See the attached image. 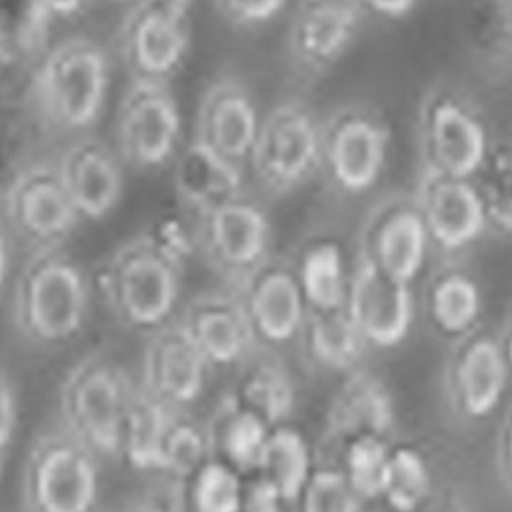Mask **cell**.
<instances>
[{
	"label": "cell",
	"instance_id": "cell-18",
	"mask_svg": "<svg viewBox=\"0 0 512 512\" xmlns=\"http://www.w3.org/2000/svg\"><path fill=\"white\" fill-rule=\"evenodd\" d=\"M146 337L141 387L171 408L194 403L213 370L209 361L177 319Z\"/></svg>",
	"mask_w": 512,
	"mask_h": 512
},
{
	"label": "cell",
	"instance_id": "cell-32",
	"mask_svg": "<svg viewBox=\"0 0 512 512\" xmlns=\"http://www.w3.org/2000/svg\"><path fill=\"white\" fill-rule=\"evenodd\" d=\"M427 492V475L420 459L402 451L388 463L384 495L399 511H411L423 501Z\"/></svg>",
	"mask_w": 512,
	"mask_h": 512
},
{
	"label": "cell",
	"instance_id": "cell-29",
	"mask_svg": "<svg viewBox=\"0 0 512 512\" xmlns=\"http://www.w3.org/2000/svg\"><path fill=\"white\" fill-rule=\"evenodd\" d=\"M460 381L466 406L472 414L492 411L505 385V366L499 349L490 342L477 343L466 354Z\"/></svg>",
	"mask_w": 512,
	"mask_h": 512
},
{
	"label": "cell",
	"instance_id": "cell-6",
	"mask_svg": "<svg viewBox=\"0 0 512 512\" xmlns=\"http://www.w3.org/2000/svg\"><path fill=\"white\" fill-rule=\"evenodd\" d=\"M99 457L57 424L33 441L23 472L26 512H95Z\"/></svg>",
	"mask_w": 512,
	"mask_h": 512
},
{
	"label": "cell",
	"instance_id": "cell-36",
	"mask_svg": "<svg viewBox=\"0 0 512 512\" xmlns=\"http://www.w3.org/2000/svg\"><path fill=\"white\" fill-rule=\"evenodd\" d=\"M304 512H358V495L345 475L319 472L304 489Z\"/></svg>",
	"mask_w": 512,
	"mask_h": 512
},
{
	"label": "cell",
	"instance_id": "cell-34",
	"mask_svg": "<svg viewBox=\"0 0 512 512\" xmlns=\"http://www.w3.org/2000/svg\"><path fill=\"white\" fill-rule=\"evenodd\" d=\"M143 231L159 251L183 268L198 251L195 221L189 213H162Z\"/></svg>",
	"mask_w": 512,
	"mask_h": 512
},
{
	"label": "cell",
	"instance_id": "cell-22",
	"mask_svg": "<svg viewBox=\"0 0 512 512\" xmlns=\"http://www.w3.org/2000/svg\"><path fill=\"white\" fill-rule=\"evenodd\" d=\"M297 343L310 366L342 376L363 367L369 351L346 307L307 310Z\"/></svg>",
	"mask_w": 512,
	"mask_h": 512
},
{
	"label": "cell",
	"instance_id": "cell-23",
	"mask_svg": "<svg viewBox=\"0 0 512 512\" xmlns=\"http://www.w3.org/2000/svg\"><path fill=\"white\" fill-rule=\"evenodd\" d=\"M239 369L231 397L268 427L282 423L295 402L294 378L285 361L276 351L258 346Z\"/></svg>",
	"mask_w": 512,
	"mask_h": 512
},
{
	"label": "cell",
	"instance_id": "cell-16",
	"mask_svg": "<svg viewBox=\"0 0 512 512\" xmlns=\"http://www.w3.org/2000/svg\"><path fill=\"white\" fill-rule=\"evenodd\" d=\"M56 165L83 222L102 221L119 206L125 164L107 141L90 134L75 137Z\"/></svg>",
	"mask_w": 512,
	"mask_h": 512
},
{
	"label": "cell",
	"instance_id": "cell-14",
	"mask_svg": "<svg viewBox=\"0 0 512 512\" xmlns=\"http://www.w3.org/2000/svg\"><path fill=\"white\" fill-rule=\"evenodd\" d=\"M345 307L369 349H390L402 343L414 318L409 283L360 259L352 268Z\"/></svg>",
	"mask_w": 512,
	"mask_h": 512
},
{
	"label": "cell",
	"instance_id": "cell-5",
	"mask_svg": "<svg viewBox=\"0 0 512 512\" xmlns=\"http://www.w3.org/2000/svg\"><path fill=\"white\" fill-rule=\"evenodd\" d=\"M321 123L298 99L280 102L262 117L248 168L265 194L288 197L319 176Z\"/></svg>",
	"mask_w": 512,
	"mask_h": 512
},
{
	"label": "cell",
	"instance_id": "cell-15",
	"mask_svg": "<svg viewBox=\"0 0 512 512\" xmlns=\"http://www.w3.org/2000/svg\"><path fill=\"white\" fill-rule=\"evenodd\" d=\"M262 117L254 93L233 75L204 90L195 120V140L234 164L248 168Z\"/></svg>",
	"mask_w": 512,
	"mask_h": 512
},
{
	"label": "cell",
	"instance_id": "cell-46",
	"mask_svg": "<svg viewBox=\"0 0 512 512\" xmlns=\"http://www.w3.org/2000/svg\"><path fill=\"white\" fill-rule=\"evenodd\" d=\"M131 2H134V0H131Z\"/></svg>",
	"mask_w": 512,
	"mask_h": 512
},
{
	"label": "cell",
	"instance_id": "cell-31",
	"mask_svg": "<svg viewBox=\"0 0 512 512\" xmlns=\"http://www.w3.org/2000/svg\"><path fill=\"white\" fill-rule=\"evenodd\" d=\"M390 457L375 436L351 441L348 453V480L358 496L375 498L384 492Z\"/></svg>",
	"mask_w": 512,
	"mask_h": 512
},
{
	"label": "cell",
	"instance_id": "cell-30",
	"mask_svg": "<svg viewBox=\"0 0 512 512\" xmlns=\"http://www.w3.org/2000/svg\"><path fill=\"white\" fill-rule=\"evenodd\" d=\"M219 421L222 445L233 465L243 469L258 466L271 427L231 396L222 405Z\"/></svg>",
	"mask_w": 512,
	"mask_h": 512
},
{
	"label": "cell",
	"instance_id": "cell-4",
	"mask_svg": "<svg viewBox=\"0 0 512 512\" xmlns=\"http://www.w3.org/2000/svg\"><path fill=\"white\" fill-rule=\"evenodd\" d=\"M137 387L105 354L81 358L60 388V426L98 457L119 456Z\"/></svg>",
	"mask_w": 512,
	"mask_h": 512
},
{
	"label": "cell",
	"instance_id": "cell-21",
	"mask_svg": "<svg viewBox=\"0 0 512 512\" xmlns=\"http://www.w3.org/2000/svg\"><path fill=\"white\" fill-rule=\"evenodd\" d=\"M288 258L307 310L322 312L345 307L354 265L339 240L312 237Z\"/></svg>",
	"mask_w": 512,
	"mask_h": 512
},
{
	"label": "cell",
	"instance_id": "cell-33",
	"mask_svg": "<svg viewBox=\"0 0 512 512\" xmlns=\"http://www.w3.org/2000/svg\"><path fill=\"white\" fill-rule=\"evenodd\" d=\"M194 507L195 512H240L242 489L233 469L206 466L195 483Z\"/></svg>",
	"mask_w": 512,
	"mask_h": 512
},
{
	"label": "cell",
	"instance_id": "cell-3",
	"mask_svg": "<svg viewBox=\"0 0 512 512\" xmlns=\"http://www.w3.org/2000/svg\"><path fill=\"white\" fill-rule=\"evenodd\" d=\"M90 295L89 276L65 248L32 251L15 283V325L36 345L69 342L86 325Z\"/></svg>",
	"mask_w": 512,
	"mask_h": 512
},
{
	"label": "cell",
	"instance_id": "cell-44",
	"mask_svg": "<svg viewBox=\"0 0 512 512\" xmlns=\"http://www.w3.org/2000/svg\"><path fill=\"white\" fill-rule=\"evenodd\" d=\"M14 51V42H12L11 35L6 29L5 23H3L2 14H0V69L5 68L11 62Z\"/></svg>",
	"mask_w": 512,
	"mask_h": 512
},
{
	"label": "cell",
	"instance_id": "cell-13",
	"mask_svg": "<svg viewBox=\"0 0 512 512\" xmlns=\"http://www.w3.org/2000/svg\"><path fill=\"white\" fill-rule=\"evenodd\" d=\"M230 291L239 300L259 348L277 351L297 342L307 306L288 256L271 255Z\"/></svg>",
	"mask_w": 512,
	"mask_h": 512
},
{
	"label": "cell",
	"instance_id": "cell-25",
	"mask_svg": "<svg viewBox=\"0 0 512 512\" xmlns=\"http://www.w3.org/2000/svg\"><path fill=\"white\" fill-rule=\"evenodd\" d=\"M429 132L436 158L453 176H468L483 161L486 152L483 129L457 105L439 104L430 113Z\"/></svg>",
	"mask_w": 512,
	"mask_h": 512
},
{
	"label": "cell",
	"instance_id": "cell-28",
	"mask_svg": "<svg viewBox=\"0 0 512 512\" xmlns=\"http://www.w3.org/2000/svg\"><path fill=\"white\" fill-rule=\"evenodd\" d=\"M256 468L283 501L298 498L309 483V453L303 438L289 429L270 433Z\"/></svg>",
	"mask_w": 512,
	"mask_h": 512
},
{
	"label": "cell",
	"instance_id": "cell-39",
	"mask_svg": "<svg viewBox=\"0 0 512 512\" xmlns=\"http://www.w3.org/2000/svg\"><path fill=\"white\" fill-rule=\"evenodd\" d=\"M289 0H213L216 11L240 29H258L279 17Z\"/></svg>",
	"mask_w": 512,
	"mask_h": 512
},
{
	"label": "cell",
	"instance_id": "cell-41",
	"mask_svg": "<svg viewBox=\"0 0 512 512\" xmlns=\"http://www.w3.org/2000/svg\"><path fill=\"white\" fill-rule=\"evenodd\" d=\"M366 17L381 18V20H402L408 17L418 0H357Z\"/></svg>",
	"mask_w": 512,
	"mask_h": 512
},
{
	"label": "cell",
	"instance_id": "cell-35",
	"mask_svg": "<svg viewBox=\"0 0 512 512\" xmlns=\"http://www.w3.org/2000/svg\"><path fill=\"white\" fill-rule=\"evenodd\" d=\"M478 292L469 280L451 277L444 280L433 294V315L447 330L468 327L478 313Z\"/></svg>",
	"mask_w": 512,
	"mask_h": 512
},
{
	"label": "cell",
	"instance_id": "cell-26",
	"mask_svg": "<svg viewBox=\"0 0 512 512\" xmlns=\"http://www.w3.org/2000/svg\"><path fill=\"white\" fill-rule=\"evenodd\" d=\"M427 231L441 245L459 248L480 234L484 210L477 194L463 183H441L426 197Z\"/></svg>",
	"mask_w": 512,
	"mask_h": 512
},
{
	"label": "cell",
	"instance_id": "cell-12",
	"mask_svg": "<svg viewBox=\"0 0 512 512\" xmlns=\"http://www.w3.org/2000/svg\"><path fill=\"white\" fill-rule=\"evenodd\" d=\"M364 20L357 0H297L286 27L292 68L307 80L330 74L357 44Z\"/></svg>",
	"mask_w": 512,
	"mask_h": 512
},
{
	"label": "cell",
	"instance_id": "cell-42",
	"mask_svg": "<svg viewBox=\"0 0 512 512\" xmlns=\"http://www.w3.org/2000/svg\"><path fill=\"white\" fill-rule=\"evenodd\" d=\"M283 499L277 495L273 487L268 486L264 481H259L249 495L246 511L248 512H282L280 502Z\"/></svg>",
	"mask_w": 512,
	"mask_h": 512
},
{
	"label": "cell",
	"instance_id": "cell-19",
	"mask_svg": "<svg viewBox=\"0 0 512 512\" xmlns=\"http://www.w3.org/2000/svg\"><path fill=\"white\" fill-rule=\"evenodd\" d=\"M177 321L198 351L215 367H239L258 348L245 312L233 291L195 295Z\"/></svg>",
	"mask_w": 512,
	"mask_h": 512
},
{
	"label": "cell",
	"instance_id": "cell-45",
	"mask_svg": "<svg viewBox=\"0 0 512 512\" xmlns=\"http://www.w3.org/2000/svg\"><path fill=\"white\" fill-rule=\"evenodd\" d=\"M6 457L0 456V478H2L3 474V466H5Z\"/></svg>",
	"mask_w": 512,
	"mask_h": 512
},
{
	"label": "cell",
	"instance_id": "cell-9",
	"mask_svg": "<svg viewBox=\"0 0 512 512\" xmlns=\"http://www.w3.org/2000/svg\"><path fill=\"white\" fill-rule=\"evenodd\" d=\"M198 252L236 288L273 252V227L267 209L248 191L195 216Z\"/></svg>",
	"mask_w": 512,
	"mask_h": 512
},
{
	"label": "cell",
	"instance_id": "cell-20",
	"mask_svg": "<svg viewBox=\"0 0 512 512\" xmlns=\"http://www.w3.org/2000/svg\"><path fill=\"white\" fill-rule=\"evenodd\" d=\"M173 182L192 218L246 191V168L192 138L173 162Z\"/></svg>",
	"mask_w": 512,
	"mask_h": 512
},
{
	"label": "cell",
	"instance_id": "cell-1",
	"mask_svg": "<svg viewBox=\"0 0 512 512\" xmlns=\"http://www.w3.org/2000/svg\"><path fill=\"white\" fill-rule=\"evenodd\" d=\"M111 81L113 65L104 45L89 36H68L42 48L30 96L47 125L81 137L101 120Z\"/></svg>",
	"mask_w": 512,
	"mask_h": 512
},
{
	"label": "cell",
	"instance_id": "cell-10",
	"mask_svg": "<svg viewBox=\"0 0 512 512\" xmlns=\"http://www.w3.org/2000/svg\"><path fill=\"white\" fill-rule=\"evenodd\" d=\"M191 48L188 9L176 0H134L119 30V51L131 80L170 83Z\"/></svg>",
	"mask_w": 512,
	"mask_h": 512
},
{
	"label": "cell",
	"instance_id": "cell-8",
	"mask_svg": "<svg viewBox=\"0 0 512 512\" xmlns=\"http://www.w3.org/2000/svg\"><path fill=\"white\" fill-rule=\"evenodd\" d=\"M116 150L141 173L173 165L183 147V117L170 83L131 80L116 114Z\"/></svg>",
	"mask_w": 512,
	"mask_h": 512
},
{
	"label": "cell",
	"instance_id": "cell-37",
	"mask_svg": "<svg viewBox=\"0 0 512 512\" xmlns=\"http://www.w3.org/2000/svg\"><path fill=\"white\" fill-rule=\"evenodd\" d=\"M203 451V436L197 427L173 421L165 441L162 468H168L179 475L192 474L200 466Z\"/></svg>",
	"mask_w": 512,
	"mask_h": 512
},
{
	"label": "cell",
	"instance_id": "cell-43",
	"mask_svg": "<svg viewBox=\"0 0 512 512\" xmlns=\"http://www.w3.org/2000/svg\"><path fill=\"white\" fill-rule=\"evenodd\" d=\"M9 233L11 231L0 219V291L8 280L9 268H11V236Z\"/></svg>",
	"mask_w": 512,
	"mask_h": 512
},
{
	"label": "cell",
	"instance_id": "cell-7",
	"mask_svg": "<svg viewBox=\"0 0 512 512\" xmlns=\"http://www.w3.org/2000/svg\"><path fill=\"white\" fill-rule=\"evenodd\" d=\"M390 150V131L366 102L337 105L321 123L319 176L337 194L358 197L381 179Z\"/></svg>",
	"mask_w": 512,
	"mask_h": 512
},
{
	"label": "cell",
	"instance_id": "cell-11",
	"mask_svg": "<svg viewBox=\"0 0 512 512\" xmlns=\"http://www.w3.org/2000/svg\"><path fill=\"white\" fill-rule=\"evenodd\" d=\"M3 210L8 230L32 251L63 248L83 222L56 164L20 171L6 188Z\"/></svg>",
	"mask_w": 512,
	"mask_h": 512
},
{
	"label": "cell",
	"instance_id": "cell-27",
	"mask_svg": "<svg viewBox=\"0 0 512 512\" xmlns=\"http://www.w3.org/2000/svg\"><path fill=\"white\" fill-rule=\"evenodd\" d=\"M171 406L137 387L123 432L120 454L137 468L162 466L164 447L173 424Z\"/></svg>",
	"mask_w": 512,
	"mask_h": 512
},
{
	"label": "cell",
	"instance_id": "cell-24",
	"mask_svg": "<svg viewBox=\"0 0 512 512\" xmlns=\"http://www.w3.org/2000/svg\"><path fill=\"white\" fill-rule=\"evenodd\" d=\"M390 418V402L384 385L363 367L343 376L328 412L333 432L354 439L384 432Z\"/></svg>",
	"mask_w": 512,
	"mask_h": 512
},
{
	"label": "cell",
	"instance_id": "cell-2",
	"mask_svg": "<svg viewBox=\"0 0 512 512\" xmlns=\"http://www.w3.org/2000/svg\"><path fill=\"white\" fill-rule=\"evenodd\" d=\"M183 270L140 231L102 259L95 285L120 325L149 336L179 316Z\"/></svg>",
	"mask_w": 512,
	"mask_h": 512
},
{
	"label": "cell",
	"instance_id": "cell-38",
	"mask_svg": "<svg viewBox=\"0 0 512 512\" xmlns=\"http://www.w3.org/2000/svg\"><path fill=\"white\" fill-rule=\"evenodd\" d=\"M92 0H24V20L32 41L56 24L80 17Z\"/></svg>",
	"mask_w": 512,
	"mask_h": 512
},
{
	"label": "cell",
	"instance_id": "cell-40",
	"mask_svg": "<svg viewBox=\"0 0 512 512\" xmlns=\"http://www.w3.org/2000/svg\"><path fill=\"white\" fill-rule=\"evenodd\" d=\"M18 429V399L14 385L0 370V456H8Z\"/></svg>",
	"mask_w": 512,
	"mask_h": 512
},
{
	"label": "cell",
	"instance_id": "cell-17",
	"mask_svg": "<svg viewBox=\"0 0 512 512\" xmlns=\"http://www.w3.org/2000/svg\"><path fill=\"white\" fill-rule=\"evenodd\" d=\"M426 222L417 210L399 204H379L364 219L357 259L387 276L411 283L424 264Z\"/></svg>",
	"mask_w": 512,
	"mask_h": 512
}]
</instances>
